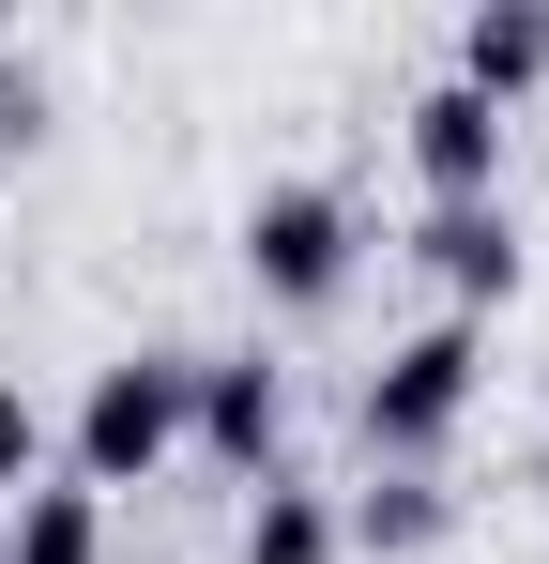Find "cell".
Listing matches in <instances>:
<instances>
[{
    "mask_svg": "<svg viewBox=\"0 0 549 564\" xmlns=\"http://www.w3.org/2000/svg\"><path fill=\"white\" fill-rule=\"evenodd\" d=\"M473 381H488V336H473V321H428V336H397V351L366 367V458L428 473V458H443V427L473 412Z\"/></svg>",
    "mask_w": 549,
    "mask_h": 564,
    "instance_id": "cell-1",
    "label": "cell"
},
{
    "mask_svg": "<svg viewBox=\"0 0 549 564\" xmlns=\"http://www.w3.org/2000/svg\"><path fill=\"white\" fill-rule=\"evenodd\" d=\"M183 458V351H122L77 397V488H153Z\"/></svg>",
    "mask_w": 549,
    "mask_h": 564,
    "instance_id": "cell-2",
    "label": "cell"
},
{
    "mask_svg": "<svg viewBox=\"0 0 549 564\" xmlns=\"http://www.w3.org/2000/svg\"><path fill=\"white\" fill-rule=\"evenodd\" d=\"M245 275H260V305H336L352 290V198L336 184H260L245 198Z\"/></svg>",
    "mask_w": 549,
    "mask_h": 564,
    "instance_id": "cell-3",
    "label": "cell"
},
{
    "mask_svg": "<svg viewBox=\"0 0 549 564\" xmlns=\"http://www.w3.org/2000/svg\"><path fill=\"white\" fill-rule=\"evenodd\" d=\"M183 443L214 473H274V443H290V381L260 367V351H183Z\"/></svg>",
    "mask_w": 549,
    "mask_h": 564,
    "instance_id": "cell-4",
    "label": "cell"
},
{
    "mask_svg": "<svg viewBox=\"0 0 549 564\" xmlns=\"http://www.w3.org/2000/svg\"><path fill=\"white\" fill-rule=\"evenodd\" d=\"M412 169H428V214L504 198V107H473L458 77H443V93H412Z\"/></svg>",
    "mask_w": 549,
    "mask_h": 564,
    "instance_id": "cell-5",
    "label": "cell"
},
{
    "mask_svg": "<svg viewBox=\"0 0 549 564\" xmlns=\"http://www.w3.org/2000/svg\"><path fill=\"white\" fill-rule=\"evenodd\" d=\"M412 260L458 290V321H488V305H519V214H504V198H473V214H428V229H412Z\"/></svg>",
    "mask_w": 549,
    "mask_h": 564,
    "instance_id": "cell-6",
    "label": "cell"
},
{
    "mask_svg": "<svg viewBox=\"0 0 549 564\" xmlns=\"http://www.w3.org/2000/svg\"><path fill=\"white\" fill-rule=\"evenodd\" d=\"M535 77H549V0H473V15H458V93L519 107Z\"/></svg>",
    "mask_w": 549,
    "mask_h": 564,
    "instance_id": "cell-7",
    "label": "cell"
},
{
    "mask_svg": "<svg viewBox=\"0 0 549 564\" xmlns=\"http://www.w3.org/2000/svg\"><path fill=\"white\" fill-rule=\"evenodd\" d=\"M0 564H107V503L92 488H15L0 503Z\"/></svg>",
    "mask_w": 549,
    "mask_h": 564,
    "instance_id": "cell-8",
    "label": "cell"
},
{
    "mask_svg": "<svg viewBox=\"0 0 549 564\" xmlns=\"http://www.w3.org/2000/svg\"><path fill=\"white\" fill-rule=\"evenodd\" d=\"M443 488H428V473H381V488H366L352 519H336V550H366V564H412V550H443Z\"/></svg>",
    "mask_w": 549,
    "mask_h": 564,
    "instance_id": "cell-9",
    "label": "cell"
},
{
    "mask_svg": "<svg viewBox=\"0 0 549 564\" xmlns=\"http://www.w3.org/2000/svg\"><path fill=\"white\" fill-rule=\"evenodd\" d=\"M245 564H352V550H336V503L290 488V473H260V503H245Z\"/></svg>",
    "mask_w": 549,
    "mask_h": 564,
    "instance_id": "cell-10",
    "label": "cell"
},
{
    "mask_svg": "<svg viewBox=\"0 0 549 564\" xmlns=\"http://www.w3.org/2000/svg\"><path fill=\"white\" fill-rule=\"evenodd\" d=\"M46 473V412H31V381H0V503Z\"/></svg>",
    "mask_w": 549,
    "mask_h": 564,
    "instance_id": "cell-11",
    "label": "cell"
},
{
    "mask_svg": "<svg viewBox=\"0 0 549 564\" xmlns=\"http://www.w3.org/2000/svg\"><path fill=\"white\" fill-rule=\"evenodd\" d=\"M31 138H46V122H31V77L0 62V153H31Z\"/></svg>",
    "mask_w": 549,
    "mask_h": 564,
    "instance_id": "cell-12",
    "label": "cell"
},
{
    "mask_svg": "<svg viewBox=\"0 0 549 564\" xmlns=\"http://www.w3.org/2000/svg\"><path fill=\"white\" fill-rule=\"evenodd\" d=\"M535 488H549V458H535Z\"/></svg>",
    "mask_w": 549,
    "mask_h": 564,
    "instance_id": "cell-13",
    "label": "cell"
}]
</instances>
